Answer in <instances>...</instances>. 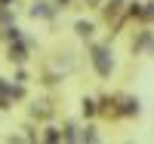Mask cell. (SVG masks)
Here are the masks:
<instances>
[{
  "instance_id": "obj_8",
  "label": "cell",
  "mask_w": 154,
  "mask_h": 144,
  "mask_svg": "<svg viewBox=\"0 0 154 144\" xmlns=\"http://www.w3.org/2000/svg\"><path fill=\"white\" fill-rule=\"evenodd\" d=\"M80 110H83V116H99V101L96 98H83L80 101Z\"/></svg>"
},
{
  "instance_id": "obj_9",
  "label": "cell",
  "mask_w": 154,
  "mask_h": 144,
  "mask_svg": "<svg viewBox=\"0 0 154 144\" xmlns=\"http://www.w3.org/2000/svg\"><path fill=\"white\" fill-rule=\"evenodd\" d=\"M9 58H16V61H25V46L16 40V46H9Z\"/></svg>"
},
{
  "instance_id": "obj_13",
  "label": "cell",
  "mask_w": 154,
  "mask_h": 144,
  "mask_svg": "<svg viewBox=\"0 0 154 144\" xmlns=\"http://www.w3.org/2000/svg\"><path fill=\"white\" fill-rule=\"evenodd\" d=\"M83 3H86V6H93V9H99L102 3H105V0H83Z\"/></svg>"
},
{
  "instance_id": "obj_7",
  "label": "cell",
  "mask_w": 154,
  "mask_h": 144,
  "mask_svg": "<svg viewBox=\"0 0 154 144\" xmlns=\"http://www.w3.org/2000/svg\"><path fill=\"white\" fill-rule=\"evenodd\" d=\"M74 31H77V37H83V40H89V37L96 34V25H93V22H86V19H80V22L74 25Z\"/></svg>"
},
{
  "instance_id": "obj_10",
  "label": "cell",
  "mask_w": 154,
  "mask_h": 144,
  "mask_svg": "<svg viewBox=\"0 0 154 144\" xmlns=\"http://www.w3.org/2000/svg\"><path fill=\"white\" fill-rule=\"evenodd\" d=\"M80 141H99V132H96V126H83V132H80Z\"/></svg>"
},
{
  "instance_id": "obj_15",
  "label": "cell",
  "mask_w": 154,
  "mask_h": 144,
  "mask_svg": "<svg viewBox=\"0 0 154 144\" xmlns=\"http://www.w3.org/2000/svg\"><path fill=\"white\" fill-rule=\"evenodd\" d=\"M117 3H126V0H117Z\"/></svg>"
},
{
  "instance_id": "obj_2",
  "label": "cell",
  "mask_w": 154,
  "mask_h": 144,
  "mask_svg": "<svg viewBox=\"0 0 154 144\" xmlns=\"http://www.w3.org/2000/svg\"><path fill=\"white\" fill-rule=\"evenodd\" d=\"M130 49H133V55H154V31L148 25H139V31L130 40Z\"/></svg>"
},
{
  "instance_id": "obj_14",
  "label": "cell",
  "mask_w": 154,
  "mask_h": 144,
  "mask_svg": "<svg viewBox=\"0 0 154 144\" xmlns=\"http://www.w3.org/2000/svg\"><path fill=\"white\" fill-rule=\"evenodd\" d=\"M68 3H71V0H56V6H62V9H65Z\"/></svg>"
},
{
  "instance_id": "obj_6",
  "label": "cell",
  "mask_w": 154,
  "mask_h": 144,
  "mask_svg": "<svg viewBox=\"0 0 154 144\" xmlns=\"http://www.w3.org/2000/svg\"><path fill=\"white\" fill-rule=\"evenodd\" d=\"M53 12H56V9L49 6L46 0H34V6H31V16H34V19H53Z\"/></svg>"
},
{
  "instance_id": "obj_3",
  "label": "cell",
  "mask_w": 154,
  "mask_h": 144,
  "mask_svg": "<svg viewBox=\"0 0 154 144\" xmlns=\"http://www.w3.org/2000/svg\"><path fill=\"white\" fill-rule=\"evenodd\" d=\"M99 116H105V120H123L120 116V98L117 95L99 98Z\"/></svg>"
},
{
  "instance_id": "obj_4",
  "label": "cell",
  "mask_w": 154,
  "mask_h": 144,
  "mask_svg": "<svg viewBox=\"0 0 154 144\" xmlns=\"http://www.w3.org/2000/svg\"><path fill=\"white\" fill-rule=\"evenodd\" d=\"M117 98H120V116H123V120H133V116L142 113V101H139L136 95H123V92H117Z\"/></svg>"
},
{
  "instance_id": "obj_5",
  "label": "cell",
  "mask_w": 154,
  "mask_h": 144,
  "mask_svg": "<svg viewBox=\"0 0 154 144\" xmlns=\"http://www.w3.org/2000/svg\"><path fill=\"white\" fill-rule=\"evenodd\" d=\"M126 19L139 22V25H148L145 22V3H139V0H126Z\"/></svg>"
},
{
  "instance_id": "obj_11",
  "label": "cell",
  "mask_w": 154,
  "mask_h": 144,
  "mask_svg": "<svg viewBox=\"0 0 154 144\" xmlns=\"http://www.w3.org/2000/svg\"><path fill=\"white\" fill-rule=\"evenodd\" d=\"M43 138H46V141H62V132H56V129L49 126L46 132H43Z\"/></svg>"
},
{
  "instance_id": "obj_12",
  "label": "cell",
  "mask_w": 154,
  "mask_h": 144,
  "mask_svg": "<svg viewBox=\"0 0 154 144\" xmlns=\"http://www.w3.org/2000/svg\"><path fill=\"white\" fill-rule=\"evenodd\" d=\"M145 22H148V25L154 22V0H148V3H145Z\"/></svg>"
},
{
  "instance_id": "obj_1",
  "label": "cell",
  "mask_w": 154,
  "mask_h": 144,
  "mask_svg": "<svg viewBox=\"0 0 154 144\" xmlns=\"http://www.w3.org/2000/svg\"><path fill=\"white\" fill-rule=\"evenodd\" d=\"M89 64L96 68L102 80H108L114 74V58H111V46L108 43H89Z\"/></svg>"
}]
</instances>
